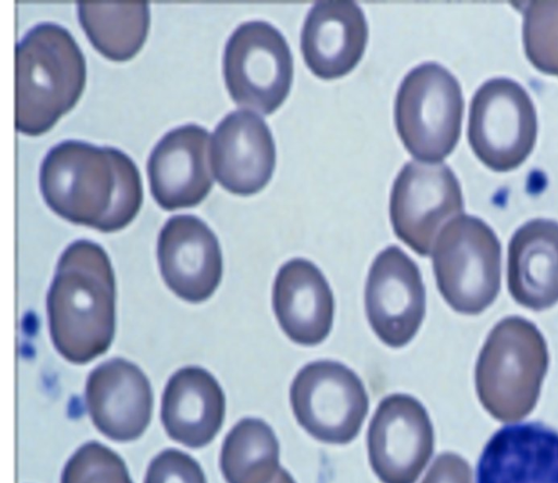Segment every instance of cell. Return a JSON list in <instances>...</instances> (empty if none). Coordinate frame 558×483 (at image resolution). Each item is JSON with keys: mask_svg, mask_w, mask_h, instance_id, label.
I'll list each match as a JSON object with an SVG mask.
<instances>
[{"mask_svg": "<svg viewBox=\"0 0 558 483\" xmlns=\"http://www.w3.org/2000/svg\"><path fill=\"white\" fill-rule=\"evenodd\" d=\"M272 310L293 342L316 346L329 335L335 299L322 270L311 261L295 257L278 270L272 286Z\"/></svg>", "mask_w": 558, "mask_h": 483, "instance_id": "cell-19", "label": "cell"}, {"mask_svg": "<svg viewBox=\"0 0 558 483\" xmlns=\"http://www.w3.org/2000/svg\"><path fill=\"white\" fill-rule=\"evenodd\" d=\"M222 72L229 95L239 107L270 114L289 95L292 53L275 26L265 21H248L228 38Z\"/></svg>", "mask_w": 558, "mask_h": 483, "instance_id": "cell-7", "label": "cell"}, {"mask_svg": "<svg viewBox=\"0 0 558 483\" xmlns=\"http://www.w3.org/2000/svg\"><path fill=\"white\" fill-rule=\"evenodd\" d=\"M549 354L538 328L521 316L498 322L475 365V387L485 410L501 422L519 421L535 408Z\"/></svg>", "mask_w": 558, "mask_h": 483, "instance_id": "cell-4", "label": "cell"}, {"mask_svg": "<svg viewBox=\"0 0 558 483\" xmlns=\"http://www.w3.org/2000/svg\"><path fill=\"white\" fill-rule=\"evenodd\" d=\"M437 288L456 312L475 315L500 289L501 246L482 219L461 214L438 233L432 251Z\"/></svg>", "mask_w": 558, "mask_h": 483, "instance_id": "cell-5", "label": "cell"}, {"mask_svg": "<svg viewBox=\"0 0 558 483\" xmlns=\"http://www.w3.org/2000/svg\"><path fill=\"white\" fill-rule=\"evenodd\" d=\"M523 44L530 62L558 76V1H530L523 10Z\"/></svg>", "mask_w": 558, "mask_h": 483, "instance_id": "cell-24", "label": "cell"}, {"mask_svg": "<svg viewBox=\"0 0 558 483\" xmlns=\"http://www.w3.org/2000/svg\"><path fill=\"white\" fill-rule=\"evenodd\" d=\"M225 413L223 390L205 369L186 366L169 378L160 418L173 440L191 448L206 446L221 428Z\"/></svg>", "mask_w": 558, "mask_h": 483, "instance_id": "cell-20", "label": "cell"}, {"mask_svg": "<svg viewBox=\"0 0 558 483\" xmlns=\"http://www.w3.org/2000/svg\"><path fill=\"white\" fill-rule=\"evenodd\" d=\"M365 313L376 336L391 348L408 345L426 311V292L417 264L390 245L373 261L364 291Z\"/></svg>", "mask_w": 558, "mask_h": 483, "instance_id": "cell-12", "label": "cell"}, {"mask_svg": "<svg viewBox=\"0 0 558 483\" xmlns=\"http://www.w3.org/2000/svg\"><path fill=\"white\" fill-rule=\"evenodd\" d=\"M209 133L189 123L166 133L147 160L150 193L166 210L198 205L210 192L214 178Z\"/></svg>", "mask_w": 558, "mask_h": 483, "instance_id": "cell-13", "label": "cell"}, {"mask_svg": "<svg viewBox=\"0 0 558 483\" xmlns=\"http://www.w3.org/2000/svg\"><path fill=\"white\" fill-rule=\"evenodd\" d=\"M271 483H295V481L286 469L280 468Z\"/></svg>", "mask_w": 558, "mask_h": 483, "instance_id": "cell-28", "label": "cell"}, {"mask_svg": "<svg viewBox=\"0 0 558 483\" xmlns=\"http://www.w3.org/2000/svg\"><path fill=\"white\" fill-rule=\"evenodd\" d=\"M279 451V442L264 420L244 418L222 443V475L227 483H271L280 469Z\"/></svg>", "mask_w": 558, "mask_h": 483, "instance_id": "cell-23", "label": "cell"}, {"mask_svg": "<svg viewBox=\"0 0 558 483\" xmlns=\"http://www.w3.org/2000/svg\"><path fill=\"white\" fill-rule=\"evenodd\" d=\"M460 183L442 162L409 161L396 177L389 200L395 234L428 256L442 227L463 213Z\"/></svg>", "mask_w": 558, "mask_h": 483, "instance_id": "cell-10", "label": "cell"}, {"mask_svg": "<svg viewBox=\"0 0 558 483\" xmlns=\"http://www.w3.org/2000/svg\"><path fill=\"white\" fill-rule=\"evenodd\" d=\"M77 16L93 47L117 62L136 56L150 24L147 1H80Z\"/></svg>", "mask_w": 558, "mask_h": 483, "instance_id": "cell-22", "label": "cell"}, {"mask_svg": "<svg viewBox=\"0 0 558 483\" xmlns=\"http://www.w3.org/2000/svg\"><path fill=\"white\" fill-rule=\"evenodd\" d=\"M211 138V170L225 190L248 196L268 184L276 166V147L259 116L231 111L216 125Z\"/></svg>", "mask_w": 558, "mask_h": 483, "instance_id": "cell-15", "label": "cell"}, {"mask_svg": "<svg viewBox=\"0 0 558 483\" xmlns=\"http://www.w3.org/2000/svg\"><path fill=\"white\" fill-rule=\"evenodd\" d=\"M508 289L522 306L546 310L558 302V222L533 219L508 245Z\"/></svg>", "mask_w": 558, "mask_h": 483, "instance_id": "cell-21", "label": "cell"}, {"mask_svg": "<svg viewBox=\"0 0 558 483\" xmlns=\"http://www.w3.org/2000/svg\"><path fill=\"white\" fill-rule=\"evenodd\" d=\"M434 442L425 407L411 395H389L368 425L369 464L381 483H415L434 452Z\"/></svg>", "mask_w": 558, "mask_h": 483, "instance_id": "cell-11", "label": "cell"}, {"mask_svg": "<svg viewBox=\"0 0 558 483\" xmlns=\"http://www.w3.org/2000/svg\"><path fill=\"white\" fill-rule=\"evenodd\" d=\"M85 402L96 428L116 442L140 437L153 412L148 378L134 363L116 358L95 367L88 375Z\"/></svg>", "mask_w": 558, "mask_h": 483, "instance_id": "cell-16", "label": "cell"}, {"mask_svg": "<svg viewBox=\"0 0 558 483\" xmlns=\"http://www.w3.org/2000/svg\"><path fill=\"white\" fill-rule=\"evenodd\" d=\"M421 483H472V470L461 456L442 452L436 457Z\"/></svg>", "mask_w": 558, "mask_h": 483, "instance_id": "cell-27", "label": "cell"}, {"mask_svg": "<svg viewBox=\"0 0 558 483\" xmlns=\"http://www.w3.org/2000/svg\"><path fill=\"white\" fill-rule=\"evenodd\" d=\"M476 483H558V432L542 422L506 425L482 450Z\"/></svg>", "mask_w": 558, "mask_h": 483, "instance_id": "cell-18", "label": "cell"}, {"mask_svg": "<svg viewBox=\"0 0 558 483\" xmlns=\"http://www.w3.org/2000/svg\"><path fill=\"white\" fill-rule=\"evenodd\" d=\"M290 403L298 423L312 437L344 445L360 433L369 402L355 372L340 362L319 360L296 373Z\"/></svg>", "mask_w": 558, "mask_h": 483, "instance_id": "cell-8", "label": "cell"}, {"mask_svg": "<svg viewBox=\"0 0 558 483\" xmlns=\"http://www.w3.org/2000/svg\"><path fill=\"white\" fill-rule=\"evenodd\" d=\"M47 316L52 343L65 360L84 364L108 350L116 327V281L99 244L81 239L62 252Z\"/></svg>", "mask_w": 558, "mask_h": 483, "instance_id": "cell-2", "label": "cell"}, {"mask_svg": "<svg viewBox=\"0 0 558 483\" xmlns=\"http://www.w3.org/2000/svg\"><path fill=\"white\" fill-rule=\"evenodd\" d=\"M61 483H133L121 457L109 447L88 442L66 461Z\"/></svg>", "mask_w": 558, "mask_h": 483, "instance_id": "cell-25", "label": "cell"}, {"mask_svg": "<svg viewBox=\"0 0 558 483\" xmlns=\"http://www.w3.org/2000/svg\"><path fill=\"white\" fill-rule=\"evenodd\" d=\"M537 134L534 105L517 82L492 79L474 94L468 138L476 157L494 171L518 168L531 154Z\"/></svg>", "mask_w": 558, "mask_h": 483, "instance_id": "cell-9", "label": "cell"}, {"mask_svg": "<svg viewBox=\"0 0 558 483\" xmlns=\"http://www.w3.org/2000/svg\"><path fill=\"white\" fill-rule=\"evenodd\" d=\"M86 83V61L71 33L40 23L15 46V130L37 136L48 132L78 101Z\"/></svg>", "mask_w": 558, "mask_h": 483, "instance_id": "cell-3", "label": "cell"}, {"mask_svg": "<svg viewBox=\"0 0 558 483\" xmlns=\"http://www.w3.org/2000/svg\"><path fill=\"white\" fill-rule=\"evenodd\" d=\"M144 483H207L199 463L173 448L160 451L149 463Z\"/></svg>", "mask_w": 558, "mask_h": 483, "instance_id": "cell-26", "label": "cell"}, {"mask_svg": "<svg viewBox=\"0 0 558 483\" xmlns=\"http://www.w3.org/2000/svg\"><path fill=\"white\" fill-rule=\"evenodd\" d=\"M464 101L458 80L437 62H424L403 77L395 100L397 132L411 156L440 162L461 134Z\"/></svg>", "mask_w": 558, "mask_h": 483, "instance_id": "cell-6", "label": "cell"}, {"mask_svg": "<svg viewBox=\"0 0 558 483\" xmlns=\"http://www.w3.org/2000/svg\"><path fill=\"white\" fill-rule=\"evenodd\" d=\"M368 26L354 1H318L310 9L301 32L306 67L319 79L333 80L350 73L363 57Z\"/></svg>", "mask_w": 558, "mask_h": 483, "instance_id": "cell-17", "label": "cell"}, {"mask_svg": "<svg viewBox=\"0 0 558 483\" xmlns=\"http://www.w3.org/2000/svg\"><path fill=\"white\" fill-rule=\"evenodd\" d=\"M39 189L54 214L101 232L126 227L143 203L142 178L130 156L77 140L49 149L40 164Z\"/></svg>", "mask_w": 558, "mask_h": 483, "instance_id": "cell-1", "label": "cell"}, {"mask_svg": "<svg viewBox=\"0 0 558 483\" xmlns=\"http://www.w3.org/2000/svg\"><path fill=\"white\" fill-rule=\"evenodd\" d=\"M160 274L179 298L207 300L222 277V254L216 234L194 215L170 217L157 241Z\"/></svg>", "mask_w": 558, "mask_h": 483, "instance_id": "cell-14", "label": "cell"}]
</instances>
